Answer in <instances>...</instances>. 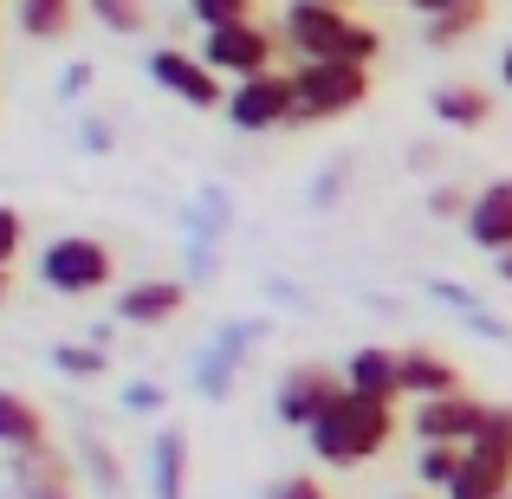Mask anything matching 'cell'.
I'll use <instances>...</instances> for the list:
<instances>
[{"label": "cell", "instance_id": "6da1fadb", "mask_svg": "<svg viewBox=\"0 0 512 499\" xmlns=\"http://www.w3.org/2000/svg\"><path fill=\"white\" fill-rule=\"evenodd\" d=\"M273 26H279V46L299 65H363L370 72L383 59V33L357 13L331 7V0H292Z\"/></svg>", "mask_w": 512, "mask_h": 499}, {"label": "cell", "instance_id": "7a4b0ae2", "mask_svg": "<svg viewBox=\"0 0 512 499\" xmlns=\"http://www.w3.org/2000/svg\"><path fill=\"white\" fill-rule=\"evenodd\" d=\"M312 454L325 467H363V461H376V454L396 441V409H383V402H363V396H344L331 402L325 415L312 422Z\"/></svg>", "mask_w": 512, "mask_h": 499}, {"label": "cell", "instance_id": "3957f363", "mask_svg": "<svg viewBox=\"0 0 512 499\" xmlns=\"http://www.w3.org/2000/svg\"><path fill=\"white\" fill-rule=\"evenodd\" d=\"M292 91H299L292 124H338V117L370 104L376 78L363 65H292Z\"/></svg>", "mask_w": 512, "mask_h": 499}, {"label": "cell", "instance_id": "277c9868", "mask_svg": "<svg viewBox=\"0 0 512 499\" xmlns=\"http://www.w3.org/2000/svg\"><path fill=\"white\" fill-rule=\"evenodd\" d=\"M39 279L52 292H65V299H91V292H104L117 279V253L91 234H59L39 253Z\"/></svg>", "mask_w": 512, "mask_h": 499}, {"label": "cell", "instance_id": "5b68a950", "mask_svg": "<svg viewBox=\"0 0 512 499\" xmlns=\"http://www.w3.org/2000/svg\"><path fill=\"white\" fill-rule=\"evenodd\" d=\"M195 52H201V65H208L214 78H234V85H247V78H266V72H273L279 26L240 20V26H221V33H201Z\"/></svg>", "mask_w": 512, "mask_h": 499}, {"label": "cell", "instance_id": "8992f818", "mask_svg": "<svg viewBox=\"0 0 512 499\" xmlns=\"http://www.w3.org/2000/svg\"><path fill=\"white\" fill-rule=\"evenodd\" d=\"M143 72L156 78V91L182 98L188 111H227V91H234V85H221V78L201 65V52H188V46H156V52H143Z\"/></svg>", "mask_w": 512, "mask_h": 499}, {"label": "cell", "instance_id": "52a82bcc", "mask_svg": "<svg viewBox=\"0 0 512 499\" xmlns=\"http://www.w3.org/2000/svg\"><path fill=\"white\" fill-rule=\"evenodd\" d=\"M338 396H344V370H331V363H292V370L273 383V415L286 428H299V435H312V422Z\"/></svg>", "mask_w": 512, "mask_h": 499}, {"label": "cell", "instance_id": "ba28073f", "mask_svg": "<svg viewBox=\"0 0 512 499\" xmlns=\"http://www.w3.org/2000/svg\"><path fill=\"white\" fill-rule=\"evenodd\" d=\"M493 402H480L474 389L461 396H441V402H415L409 428H415V448H474L480 428H487Z\"/></svg>", "mask_w": 512, "mask_h": 499}, {"label": "cell", "instance_id": "9c48e42d", "mask_svg": "<svg viewBox=\"0 0 512 499\" xmlns=\"http://www.w3.org/2000/svg\"><path fill=\"white\" fill-rule=\"evenodd\" d=\"M292 111H299V91H292V72H266V78H247V85L227 91V124L240 137H260V130H286Z\"/></svg>", "mask_w": 512, "mask_h": 499}, {"label": "cell", "instance_id": "30bf717a", "mask_svg": "<svg viewBox=\"0 0 512 499\" xmlns=\"http://www.w3.org/2000/svg\"><path fill=\"white\" fill-rule=\"evenodd\" d=\"M260 337H266V318H247V325H221V331H214L208 350H201V370H195L201 396L221 402L227 389H234V376H240V357H247Z\"/></svg>", "mask_w": 512, "mask_h": 499}, {"label": "cell", "instance_id": "8fae6325", "mask_svg": "<svg viewBox=\"0 0 512 499\" xmlns=\"http://www.w3.org/2000/svg\"><path fill=\"white\" fill-rule=\"evenodd\" d=\"M7 493L13 499H78V474L59 448L7 454Z\"/></svg>", "mask_w": 512, "mask_h": 499}, {"label": "cell", "instance_id": "7c38bea8", "mask_svg": "<svg viewBox=\"0 0 512 499\" xmlns=\"http://www.w3.org/2000/svg\"><path fill=\"white\" fill-rule=\"evenodd\" d=\"M344 389L363 402H383L396 409L402 402V350H383V344H363L344 357Z\"/></svg>", "mask_w": 512, "mask_h": 499}, {"label": "cell", "instance_id": "4fadbf2b", "mask_svg": "<svg viewBox=\"0 0 512 499\" xmlns=\"http://www.w3.org/2000/svg\"><path fill=\"white\" fill-rule=\"evenodd\" d=\"M467 240H474V247H487L493 260H506V253H512V175H493V182L474 195Z\"/></svg>", "mask_w": 512, "mask_h": 499}, {"label": "cell", "instance_id": "5bb4252c", "mask_svg": "<svg viewBox=\"0 0 512 499\" xmlns=\"http://www.w3.org/2000/svg\"><path fill=\"white\" fill-rule=\"evenodd\" d=\"M402 396L415 402H441V396H461V363L435 344H409L402 350Z\"/></svg>", "mask_w": 512, "mask_h": 499}, {"label": "cell", "instance_id": "9a60e30c", "mask_svg": "<svg viewBox=\"0 0 512 499\" xmlns=\"http://www.w3.org/2000/svg\"><path fill=\"white\" fill-rule=\"evenodd\" d=\"M182 305H188V286H182V279H137V286L117 292V325L150 331V325H169Z\"/></svg>", "mask_w": 512, "mask_h": 499}, {"label": "cell", "instance_id": "2e32d148", "mask_svg": "<svg viewBox=\"0 0 512 499\" xmlns=\"http://www.w3.org/2000/svg\"><path fill=\"white\" fill-rule=\"evenodd\" d=\"M428 111L448 130H487L493 124V91L474 85V78H448V85L428 91Z\"/></svg>", "mask_w": 512, "mask_h": 499}, {"label": "cell", "instance_id": "e0dca14e", "mask_svg": "<svg viewBox=\"0 0 512 499\" xmlns=\"http://www.w3.org/2000/svg\"><path fill=\"white\" fill-rule=\"evenodd\" d=\"M487 20H493L487 0H428L422 7V39L441 52V46H461L467 33H480Z\"/></svg>", "mask_w": 512, "mask_h": 499}, {"label": "cell", "instance_id": "ac0fdd59", "mask_svg": "<svg viewBox=\"0 0 512 499\" xmlns=\"http://www.w3.org/2000/svg\"><path fill=\"white\" fill-rule=\"evenodd\" d=\"M0 448H7V454L52 448V428H46V415H39V402L20 396V389H7V396H0Z\"/></svg>", "mask_w": 512, "mask_h": 499}, {"label": "cell", "instance_id": "d6986e66", "mask_svg": "<svg viewBox=\"0 0 512 499\" xmlns=\"http://www.w3.org/2000/svg\"><path fill=\"white\" fill-rule=\"evenodd\" d=\"M150 493L156 499H188V435L182 428H156L150 441Z\"/></svg>", "mask_w": 512, "mask_h": 499}, {"label": "cell", "instance_id": "ffe728a7", "mask_svg": "<svg viewBox=\"0 0 512 499\" xmlns=\"http://www.w3.org/2000/svg\"><path fill=\"white\" fill-rule=\"evenodd\" d=\"M448 499H512V461L487 448H467V467L448 487Z\"/></svg>", "mask_w": 512, "mask_h": 499}, {"label": "cell", "instance_id": "44dd1931", "mask_svg": "<svg viewBox=\"0 0 512 499\" xmlns=\"http://www.w3.org/2000/svg\"><path fill=\"white\" fill-rule=\"evenodd\" d=\"M13 26H20L26 39H65L78 26V7L72 0H20V7H13Z\"/></svg>", "mask_w": 512, "mask_h": 499}, {"label": "cell", "instance_id": "7402d4cb", "mask_svg": "<svg viewBox=\"0 0 512 499\" xmlns=\"http://www.w3.org/2000/svg\"><path fill=\"white\" fill-rule=\"evenodd\" d=\"M461 467H467V448H415V480L435 487L441 499H448V487L461 480Z\"/></svg>", "mask_w": 512, "mask_h": 499}, {"label": "cell", "instance_id": "603a6c76", "mask_svg": "<svg viewBox=\"0 0 512 499\" xmlns=\"http://www.w3.org/2000/svg\"><path fill=\"white\" fill-rule=\"evenodd\" d=\"M52 370L85 383V376H104V370H111V350H104V344H52Z\"/></svg>", "mask_w": 512, "mask_h": 499}, {"label": "cell", "instance_id": "cb8c5ba5", "mask_svg": "<svg viewBox=\"0 0 512 499\" xmlns=\"http://www.w3.org/2000/svg\"><path fill=\"white\" fill-rule=\"evenodd\" d=\"M78 454H85V467H91V480H98V493L124 499V467H117L111 441H98V435H91V428H85V441H78Z\"/></svg>", "mask_w": 512, "mask_h": 499}, {"label": "cell", "instance_id": "d4e9b609", "mask_svg": "<svg viewBox=\"0 0 512 499\" xmlns=\"http://www.w3.org/2000/svg\"><path fill=\"white\" fill-rule=\"evenodd\" d=\"M188 20H195L201 33H221V26L253 20V7H247V0H195V7H188Z\"/></svg>", "mask_w": 512, "mask_h": 499}, {"label": "cell", "instance_id": "484cf974", "mask_svg": "<svg viewBox=\"0 0 512 499\" xmlns=\"http://www.w3.org/2000/svg\"><path fill=\"white\" fill-rule=\"evenodd\" d=\"M98 26L104 33H143L150 7H137V0H98Z\"/></svg>", "mask_w": 512, "mask_h": 499}, {"label": "cell", "instance_id": "4316f807", "mask_svg": "<svg viewBox=\"0 0 512 499\" xmlns=\"http://www.w3.org/2000/svg\"><path fill=\"white\" fill-rule=\"evenodd\" d=\"M20 253H26V214L20 208H0V273H13Z\"/></svg>", "mask_w": 512, "mask_h": 499}, {"label": "cell", "instance_id": "83f0119b", "mask_svg": "<svg viewBox=\"0 0 512 499\" xmlns=\"http://www.w3.org/2000/svg\"><path fill=\"white\" fill-rule=\"evenodd\" d=\"M428 214H435V221H467V214H474V195H467L461 182H441L435 195H428Z\"/></svg>", "mask_w": 512, "mask_h": 499}, {"label": "cell", "instance_id": "f1b7e54d", "mask_svg": "<svg viewBox=\"0 0 512 499\" xmlns=\"http://www.w3.org/2000/svg\"><path fill=\"white\" fill-rule=\"evenodd\" d=\"M266 499H331V493H325V480H318V474H286V480L266 487Z\"/></svg>", "mask_w": 512, "mask_h": 499}, {"label": "cell", "instance_id": "f546056e", "mask_svg": "<svg viewBox=\"0 0 512 499\" xmlns=\"http://www.w3.org/2000/svg\"><path fill=\"white\" fill-rule=\"evenodd\" d=\"M344 182H350V163H331V169H325V175H318V182H312V208H331Z\"/></svg>", "mask_w": 512, "mask_h": 499}, {"label": "cell", "instance_id": "4dcf8cb0", "mask_svg": "<svg viewBox=\"0 0 512 499\" xmlns=\"http://www.w3.org/2000/svg\"><path fill=\"white\" fill-rule=\"evenodd\" d=\"M91 91V65H65V78H59V98L65 104H78Z\"/></svg>", "mask_w": 512, "mask_h": 499}, {"label": "cell", "instance_id": "1f68e13d", "mask_svg": "<svg viewBox=\"0 0 512 499\" xmlns=\"http://www.w3.org/2000/svg\"><path fill=\"white\" fill-rule=\"evenodd\" d=\"M124 402H130V409H163V383H130Z\"/></svg>", "mask_w": 512, "mask_h": 499}, {"label": "cell", "instance_id": "d6a6232c", "mask_svg": "<svg viewBox=\"0 0 512 499\" xmlns=\"http://www.w3.org/2000/svg\"><path fill=\"white\" fill-rule=\"evenodd\" d=\"M78 137H85V150H111V124H98V117H85V130H78Z\"/></svg>", "mask_w": 512, "mask_h": 499}, {"label": "cell", "instance_id": "836d02e7", "mask_svg": "<svg viewBox=\"0 0 512 499\" xmlns=\"http://www.w3.org/2000/svg\"><path fill=\"white\" fill-rule=\"evenodd\" d=\"M500 85H506V91H512V46H506V52H500Z\"/></svg>", "mask_w": 512, "mask_h": 499}, {"label": "cell", "instance_id": "e575fe53", "mask_svg": "<svg viewBox=\"0 0 512 499\" xmlns=\"http://www.w3.org/2000/svg\"><path fill=\"white\" fill-rule=\"evenodd\" d=\"M493 273H500V286H512V253H506V260H493Z\"/></svg>", "mask_w": 512, "mask_h": 499}, {"label": "cell", "instance_id": "d590c367", "mask_svg": "<svg viewBox=\"0 0 512 499\" xmlns=\"http://www.w3.org/2000/svg\"><path fill=\"white\" fill-rule=\"evenodd\" d=\"M402 499H422V493H402Z\"/></svg>", "mask_w": 512, "mask_h": 499}]
</instances>
